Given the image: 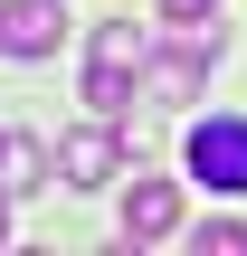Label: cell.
<instances>
[{"mask_svg":"<svg viewBox=\"0 0 247 256\" xmlns=\"http://www.w3.org/2000/svg\"><path fill=\"white\" fill-rule=\"evenodd\" d=\"M143 48H152V28H133V19H105V28H95V48H86V104H95L105 124H124Z\"/></svg>","mask_w":247,"mask_h":256,"instance_id":"cell-1","label":"cell"},{"mask_svg":"<svg viewBox=\"0 0 247 256\" xmlns=\"http://www.w3.org/2000/svg\"><path fill=\"white\" fill-rule=\"evenodd\" d=\"M181 162H190V180H200V190L247 200V114H209V124H190Z\"/></svg>","mask_w":247,"mask_h":256,"instance_id":"cell-2","label":"cell"},{"mask_svg":"<svg viewBox=\"0 0 247 256\" xmlns=\"http://www.w3.org/2000/svg\"><path fill=\"white\" fill-rule=\"evenodd\" d=\"M124 171V133L95 114V124H76V133H57V152H48V180H67V190H105Z\"/></svg>","mask_w":247,"mask_h":256,"instance_id":"cell-3","label":"cell"},{"mask_svg":"<svg viewBox=\"0 0 247 256\" xmlns=\"http://www.w3.org/2000/svg\"><path fill=\"white\" fill-rule=\"evenodd\" d=\"M114 218H124V238H133V247H162V238H181V180H152V171H133Z\"/></svg>","mask_w":247,"mask_h":256,"instance_id":"cell-4","label":"cell"},{"mask_svg":"<svg viewBox=\"0 0 247 256\" xmlns=\"http://www.w3.org/2000/svg\"><path fill=\"white\" fill-rule=\"evenodd\" d=\"M57 38H67L57 0H0V57L38 66V57H57Z\"/></svg>","mask_w":247,"mask_h":256,"instance_id":"cell-5","label":"cell"},{"mask_svg":"<svg viewBox=\"0 0 247 256\" xmlns=\"http://www.w3.org/2000/svg\"><path fill=\"white\" fill-rule=\"evenodd\" d=\"M29 190H48V142L0 133V200H29Z\"/></svg>","mask_w":247,"mask_h":256,"instance_id":"cell-6","label":"cell"},{"mask_svg":"<svg viewBox=\"0 0 247 256\" xmlns=\"http://www.w3.org/2000/svg\"><path fill=\"white\" fill-rule=\"evenodd\" d=\"M190 247H200V256H247V218H200Z\"/></svg>","mask_w":247,"mask_h":256,"instance_id":"cell-7","label":"cell"},{"mask_svg":"<svg viewBox=\"0 0 247 256\" xmlns=\"http://www.w3.org/2000/svg\"><path fill=\"white\" fill-rule=\"evenodd\" d=\"M219 0H162V19H209Z\"/></svg>","mask_w":247,"mask_h":256,"instance_id":"cell-8","label":"cell"},{"mask_svg":"<svg viewBox=\"0 0 247 256\" xmlns=\"http://www.w3.org/2000/svg\"><path fill=\"white\" fill-rule=\"evenodd\" d=\"M0 238H10V209H0Z\"/></svg>","mask_w":247,"mask_h":256,"instance_id":"cell-9","label":"cell"}]
</instances>
